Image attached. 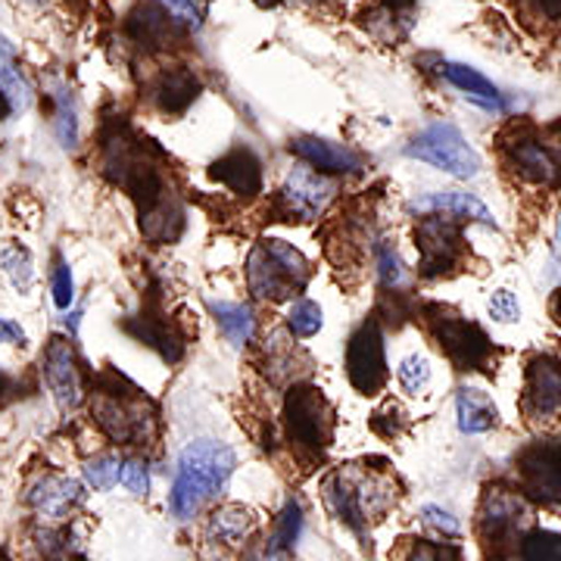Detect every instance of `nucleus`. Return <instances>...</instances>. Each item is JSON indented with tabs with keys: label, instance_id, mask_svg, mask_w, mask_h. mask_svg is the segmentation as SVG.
Returning a JSON list of instances; mask_svg holds the SVG:
<instances>
[{
	"label": "nucleus",
	"instance_id": "aec40b11",
	"mask_svg": "<svg viewBox=\"0 0 561 561\" xmlns=\"http://www.w3.org/2000/svg\"><path fill=\"white\" fill-rule=\"evenodd\" d=\"M209 175L241 197H256L262 191V162L250 147H234L209 165Z\"/></svg>",
	"mask_w": 561,
	"mask_h": 561
},
{
	"label": "nucleus",
	"instance_id": "423d86ee",
	"mask_svg": "<svg viewBox=\"0 0 561 561\" xmlns=\"http://www.w3.org/2000/svg\"><path fill=\"white\" fill-rule=\"evenodd\" d=\"M284 424H287V437L297 443L306 453H316L321 456L324 446L331 440V409L321 397L319 387L312 383H297L287 390V400H284Z\"/></svg>",
	"mask_w": 561,
	"mask_h": 561
},
{
	"label": "nucleus",
	"instance_id": "2f4dec72",
	"mask_svg": "<svg viewBox=\"0 0 561 561\" xmlns=\"http://www.w3.org/2000/svg\"><path fill=\"white\" fill-rule=\"evenodd\" d=\"M287 328L297 337H312L321 331V306L312 300H297L287 312Z\"/></svg>",
	"mask_w": 561,
	"mask_h": 561
},
{
	"label": "nucleus",
	"instance_id": "a18cd8bd",
	"mask_svg": "<svg viewBox=\"0 0 561 561\" xmlns=\"http://www.w3.org/2000/svg\"><path fill=\"white\" fill-rule=\"evenodd\" d=\"M542 13L552 16V20H561V0H540Z\"/></svg>",
	"mask_w": 561,
	"mask_h": 561
},
{
	"label": "nucleus",
	"instance_id": "58836bf2",
	"mask_svg": "<svg viewBox=\"0 0 561 561\" xmlns=\"http://www.w3.org/2000/svg\"><path fill=\"white\" fill-rule=\"evenodd\" d=\"M76 300V284H72V272H69V265L66 262H57V268H54V302H57V309H69Z\"/></svg>",
	"mask_w": 561,
	"mask_h": 561
},
{
	"label": "nucleus",
	"instance_id": "39448f33",
	"mask_svg": "<svg viewBox=\"0 0 561 561\" xmlns=\"http://www.w3.org/2000/svg\"><path fill=\"white\" fill-rule=\"evenodd\" d=\"M405 153L412 160L427 162L440 172H449L456 179H474L481 172V157L478 150L465 140L456 125L449 122H437L431 128H424L419 138L405 147Z\"/></svg>",
	"mask_w": 561,
	"mask_h": 561
},
{
	"label": "nucleus",
	"instance_id": "412c9836",
	"mask_svg": "<svg viewBox=\"0 0 561 561\" xmlns=\"http://www.w3.org/2000/svg\"><path fill=\"white\" fill-rule=\"evenodd\" d=\"M412 213H443V216H456L461 221H481V225H496L493 213L483 206L474 194H461V191H440V194H427V197H419V201L409 206Z\"/></svg>",
	"mask_w": 561,
	"mask_h": 561
},
{
	"label": "nucleus",
	"instance_id": "f257e3e1",
	"mask_svg": "<svg viewBox=\"0 0 561 561\" xmlns=\"http://www.w3.org/2000/svg\"><path fill=\"white\" fill-rule=\"evenodd\" d=\"M103 175L128 191V197L135 201L140 231L147 241H179L184 213L172 191V181L160 165V153L122 122L103 135Z\"/></svg>",
	"mask_w": 561,
	"mask_h": 561
},
{
	"label": "nucleus",
	"instance_id": "c85d7f7f",
	"mask_svg": "<svg viewBox=\"0 0 561 561\" xmlns=\"http://www.w3.org/2000/svg\"><path fill=\"white\" fill-rule=\"evenodd\" d=\"M518 556H522V561H561V534L540 530V527L524 534Z\"/></svg>",
	"mask_w": 561,
	"mask_h": 561
},
{
	"label": "nucleus",
	"instance_id": "393cba45",
	"mask_svg": "<svg viewBox=\"0 0 561 561\" xmlns=\"http://www.w3.org/2000/svg\"><path fill=\"white\" fill-rule=\"evenodd\" d=\"M500 421V412L493 400L478 387H461L459 390V427L465 434H483Z\"/></svg>",
	"mask_w": 561,
	"mask_h": 561
},
{
	"label": "nucleus",
	"instance_id": "20e7f679",
	"mask_svg": "<svg viewBox=\"0 0 561 561\" xmlns=\"http://www.w3.org/2000/svg\"><path fill=\"white\" fill-rule=\"evenodd\" d=\"M309 260L287 241H260L247 260V284L260 300H287L309 284Z\"/></svg>",
	"mask_w": 561,
	"mask_h": 561
},
{
	"label": "nucleus",
	"instance_id": "0eeeda50",
	"mask_svg": "<svg viewBox=\"0 0 561 561\" xmlns=\"http://www.w3.org/2000/svg\"><path fill=\"white\" fill-rule=\"evenodd\" d=\"M461 219L427 213L415 228L419 241V272L424 278H440L449 275L461 260Z\"/></svg>",
	"mask_w": 561,
	"mask_h": 561
},
{
	"label": "nucleus",
	"instance_id": "a19ab883",
	"mask_svg": "<svg viewBox=\"0 0 561 561\" xmlns=\"http://www.w3.org/2000/svg\"><path fill=\"white\" fill-rule=\"evenodd\" d=\"M378 268H381L383 287H397L402 280V262L397 256V250L390 243L378 247Z\"/></svg>",
	"mask_w": 561,
	"mask_h": 561
},
{
	"label": "nucleus",
	"instance_id": "72a5a7b5",
	"mask_svg": "<svg viewBox=\"0 0 561 561\" xmlns=\"http://www.w3.org/2000/svg\"><path fill=\"white\" fill-rule=\"evenodd\" d=\"M162 10L181 25H191V28H201L206 20V10H209V0H157Z\"/></svg>",
	"mask_w": 561,
	"mask_h": 561
},
{
	"label": "nucleus",
	"instance_id": "ea45409f",
	"mask_svg": "<svg viewBox=\"0 0 561 561\" xmlns=\"http://www.w3.org/2000/svg\"><path fill=\"white\" fill-rule=\"evenodd\" d=\"M119 481L135 493V496H144L147 493V486H150V478H147V465L140 459H125L122 461V471H119Z\"/></svg>",
	"mask_w": 561,
	"mask_h": 561
},
{
	"label": "nucleus",
	"instance_id": "b1692460",
	"mask_svg": "<svg viewBox=\"0 0 561 561\" xmlns=\"http://www.w3.org/2000/svg\"><path fill=\"white\" fill-rule=\"evenodd\" d=\"M0 94H7L13 113H25L32 106V84L20 69L16 47L10 44V38L3 32H0Z\"/></svg>",
	"mask_w": 561,
	"mask_h": 561
},
{
	"label": "nucleus",
	"instance_id": "4c0bfd02",
	"mask_svg": "<svg viewBox=\"0 0 561 561\" xmlns=\"http://www.w3.org/2000/svg\"><path fill=\"white\" fill-rule=\"evenodd\" d=\"M302 527V518H300V508L297 505H287L284 508V515H280L278 527H275V534H272V542H278V546H294L297 540V534H300Z\"/></svg>",
	"mask_w": 561,
	"mask_h": 561
},
{
	"label": "nucleus",
	"instance_id": "7c9ffc66",
	"mask_svg": "<svg viewBox=\"0 0 561 561\" xmlns=\"http://www.w3.org/2000/svg\"><path fill=\"white\" fill-rule=\"evenodd\" d=\"M38 549L41 556L47 561H81V549L72 540V534L69 530H62V527H54V530H41L38 534Z\"/></svg>",
	"mask_w": 561,
	"mask_h": 561
},
{
	"label": "nucleus",
	"instance_id": "f3484780",
	"mask_svg": "<svg viewBox=\"0 0 561 561\" xmlns=\"http://www.w3.org/2000/svg\"><path fill=\"white\" fill-rule=\"evenodd\" d=\"M290 153H297L306 165H312L321 175H356L362 172V157L337 140L316 138V135H300L290 138Z\"/></svg>",
	"mask_w": 561,
	"mask_h": 561
},
{
	"label": "nucleus",
	"instance_id": "c756f323",
	"mask_svg": "<svg viewBox=\"0 0 561 561\" xmlns=\"http://www.w3.org/2000/svg\"><path fill=\"white\" fill-rule=\"evenodd\" d=\"M3 272H7V278H10V284L20 294L32 290V284H35V262H32V253L25 247L13 243V247L3 250Z\"/></svg>",
	"mask_w": 561,
	"mask_h": 561
},
{
	"label": "nucleus",
	"instance_id": "f704fd0d",
	"mask_svg": "<svg viewBox=\"0 0 561 561\" xmlns=\"http://www.w3.org/2000/svg\"><path fill=\"white\" fill-rule=\"evenodd\" d=\"M119 471H122V461L116 456H101V459L88 461V468H84V481L91 483L94 490H110V486H116L119 483Z\"/></svg>",
	"mask_w": 561,
	"mask_h": 561
},
{
	"label": "nucleus",
	"instance_id": "9b49d317",
	"mask_svg": "<svg viewBox=\"0 0 561 561\" xmlns=\"http://www.w3.org/2000/svg\"><path fill=\"white\" fill-rule=\"evenodd\" d=\"M522 493L546 505H561V443L540 440L518 456Z\"/></svg>",
	"mask_w": 561,
	"mask_h": 561
},
{
	"label": "nucleus",
	"instance_id": "6e6552de",
	"mask_svg": "<svg viewBox=\"0 0 561 561\" xmlns=\"http://www.w3.org/2000/svg\"><path fill=\"white\" fill-rule=\"evenodd\" d=\"M334 194H337V187L321 172H316L312 165L302 162L280 184L278 213L287 221H312L328 209Z\"/></svg>",
	"mask_w": 561,
	"mask_h": 561
},
{
	"label": "nucleus",
	"instance_id": "603ef678",
	"mask_svg": "<svg viewBox=\"0 0 561 561\" xmlns=\"http://www.w3.org/2000/svg\"><path fill=\"white\" fill-rule=\"evenodd\" d=\"M32 3H38V0H32Z\"/></svg>",
	"mask_w": 561,
	"mask_h": 561
},
{
	"label": "nucleus",
	"instance_id": "49530a36",
	"mask_svg": "<svg viewBox=\"0 0 561 561\" xmlns=\"http://www.w3.org/2000/svg\"><path fill=\"white\" fill-rule=\"evenodd\" d=\"M415 3H419V0H387V7H390L393 13H409Z\"/></svg>",
	"mask_w": 561,
	"mask_h": 561
},
{
	"label": "nucleus",
	"instance_id": "dca6fc26",
	"mask_svg": "<svg viewBox=\"0 0 561 561\" xmlns=\"http://www.w3.org/2000/svg\"><path fill=\"white\" fill-rule=\"evenodd\" d=\"M125 331L131 337H138L140 343L153 346L165 362H179L184 356V337L179 334V328L165 319V312H162L157 297H150V300L144 302L138 319L125 321Z\"/></svg>",
	"mask_w": 561,
	"mask_h": 561
},
{
	"label": "nucleus",
	"instance_id": "a211bd4d",
	"mask_svg": "<svg viewBox=\"0 0 561 561\" xmlns=\"http://www.w3.org/2000/svg\"><path fill=\"white\" fill-rule=\"evenodd\" d=\"M527 518H530L527 502H524V496H518V493L496 486V490H490V493L483 496L481 530L486 542H502L508 540V537H515Z\"/></svg>",
	"mask_w": 561,
	"mask_h": 561
},
{
	"label": "nucleus",
	"instance_id": "7ed1b4c3",
	"mask_svg": "<svg viewBox=\"0 0 561 561\" xmlns=\"http://www.w3.org/2000/svg\"><path fill=\"white\" fill-rule=\"evenodd\" d=\"M234 474V453L219 443H191L179 459V474L172 486V512L179 518H194L203 505L216 500L228 478Z\"/></svg>",
	"mask_w": 561,
	"mask_h": 561
},
{
	"label": "nucleus",
	"instance_id": "5701e85b",
	"mask_svg": "<svg viewBox=\"0 0 561 561\" xmlns=\"http://www.w3.org/2000/svg\"><path fill=\"white\" fill-rule=\"evenodd\" d=\"M197 94H201V81L197 76L191 72V69H169V72H162L160 81H157V91H153V98H157V106H160L162 113H184L191 103L197 101Z\"/></svg>",
	"mask_w": 561,
	"mask_h": 561
},
{
	"label": "nucleus",
	"instance_id": "4be33fe9",
	"mask_svg": "<svg viewBox=\"0 0 561 561\" xmlns=\"http://www.w3.org/2000/svg\"><path fill=\"white\" fill-rule=\"evenodd\" d=\"M440 76L449 81V84H456L468 101H474L478 106H483V110H505L500 88L486 79V76H481L478 69L461 66V62H443Z\"/></svg>",
	"mask_w": 561,
	"mask_h": 561
},
{
	"label": "nucleus",
	"instance_id": "c9c22d12",
	"mask_svg": "<svg viewBox=\"0 0 561 561\" xmlns=\"http://www.w3.org/2000/svg\"><path fill=\"white\" fill-rule=\"evenodd\" d=\"M405 561H461V549L453 542H427L419 540L412 546Z\"/></svg>",
	"mask_w": 561,
	"mask_h": 561
},
{
	"label": "nucleus",
	"instance_id": "c03bdc74",
	"mask_svg": "<svg viewBox=\"0 0 561 561\" xmlns=\"http://www.w3.org/2000/svg\"><path fill=\"white\" fill-rule=\"evenodd\" d=\"M25 343V334H22L20 324H13V321L0 319V343Z\"/></svg>",
	"mask_w": 561,
	"mask_h": 561
},
{
	"label": "nucleus",
	"instance_id": "9d476101",
	"mask_svg": "<svg viewBox=\"0 0 561 561\" xmlns=\"http://www.w3.org/2000/svg\"><path fill=\"white\" fill-rule=\"evenodd\" d=\"M431 331H434L437 343L446 350V356L456 362L459 368H478V371H481V368L490 365L493 346H490V337L483 334L478 324L434 309Z\"/></svg>",
	"mask_w": 561,
	"mask_h": 561
},
{
	"label": "nucleus",
	"instance_id": "6ab92c4d",
	"mask_svg": "<svg viewBox=\"0 0 561 561\" xmlns=\"http://www.w3.org/2000/svg\"><path fill=\"white\" fill-rule=\"evenodd\" d=\"M81 483L60 474H47L28 490V505L35 508L41 522H62L76 505H81Z\"/></svg>",
	"mask_w": 561,
	"mask_h": 561
},
{
	"label": "nucleus",
	"instance_id": "8fccbe9b",
	"mask_svg": "<svg viewBox=\"0 0 561 561\" xmlns=\"http://www.w3.org/2000/svg\"><path fill=\"white\" fill-rule=\"evenodd\" d=\"M260 7H275V3H280V0H256Z\"/></svg>",
	"mask_w": 561,
	"mask_h": 561
},
{
	"label": "nucleus",
	"instance_id": "473e14b6",
	"mask_svg": "<svg viewBox=\"0 0 561 561\" xmlns=\"http://www.w3.org/2000/svg\"><path fill=\"white\" fill-rule=\"evenodd\" d=\"M400 383L402 390H409V393H421L427 381H431V362L427 356H421V353H412V356H405L400 362Z\"/></svg>",
	"mask_w": 561,
	"mask_h": 561
},
{
	"label": "nucleus",
	"instance_id": "bb28decb",
	"mask_svg": "<svg viewBox=\"0 0 561 561\" xmlns=\"http://www.w3.org/2000/svg\"><path fill=\"white\" fill-rule=\"evenodd\" d=\"M253 524L256 522H253V512L250 508H243V505H225V508H219L213 515V522H209V537L234 546V542H241L253 530Z\"/></svg>",
	"mask_w": 561,
	"mask_h": 561
},
{
	"label": "nucleus",
	"instance_id": "f03ea898",
	"mask_svg": "<svg viewBox=\"0 0 561 561\" xmlns=\"http://www.w3.org/2000/svg\"><path fill=\"white\" fill-rule=\"evenodd\" d=\"M91 415L101 431L116 443L144 446L157 437V405L125 378L106 375L94 387Z\"/></svg>",
	"mask_w": 561,
	"mask_h": 561
},
{
	"label": "nucleus",
	"instance_id": "de8ad7c7",
	"mask_svg": "<svg viewBox=\"0 0 561 561\" xmlns=\"http://www.w3.org/2000/svg\"><path fill=\"white\" fill-rule=\"evenodd\" d=\"M10 113H13V106L7 101V94H0V119H7Z\"/></svg>",
	"mask_w": 561,
	"mask_h": 561
},
{
	"label": "nucleus",
	"instance_id": "1a4fd4ad",
	"mask_svg": "<svg viewBox=\"0 0 561 561\" xmlns=\"http://www.w3.org/2000/svg\"><path fill=\"white\" fill-rule=\"evenodd\" d=\"M346 378L350 383L371 397L387 383V356H383L381 324L371 319L356 328V334L346 343Z\"/></svg>",
	"mask_w": 561,
	"mask_h": 561
},
{
	"label": "nucleus",
	"instance_id": "f8f14e48",
	"mask_svg": "<svg viewBox=\"0 0 561 561\" xmlns=\"http://www.w3.org/2000/svg\"><path fill=\"white\" fill-rule=\"evenodd\" d=\"M505 153L518 175L534 184H559L561 181V157L549 140L537 135L534 128H515V135L505 140Z\"/></svg>",
	"mask_w": 561,
	"mask_h": 561
},
{
	"label": "nucleus",
	"instance_id": "3c124183",
	"mask_svg": "<svg viewBox=\"0 0 561 561\" xmlns=\"http://www.w3.org/2000/svg\"><path fill=\"white\" fill-rule=\"evenodd\" d=\"M556 316H559L561 321V290H559V297H556Z\"/></svg>",
	"mask_w": 561,
	"mask_h": 561
},
{
	"label": "nucleus",
	"instance_id": "2eb2a0df",
	"mask_svg": "<svg viewBox=\"0 0 561 561\" xmlns=\"http://www.w3.org/2000/svg\"><path fill=\"white\" fill-rule=\"evenodd\" d=\"M524 409L540 421L561 419V362L537 356L527 365Z\"/></svg>",
	"mask_w": 561,
	"mask_h": 561
},
{
	"label": "nucleus",
	"instance_id": "cd10ccee",
	"mask_svg": "<svg viewBox=\"0 0 561 561\" xmlns=\"http://www.w3.org/2000/svg\"><path fill=\"white\" fill-rule=\"evenodd\" d=\"M54 131L66 150H76L79 147V119H76V103L69 98V91L60 88L54 94Z\"/></svg>",
	"mask_w": 561,
	"mask_h": 561
},
{
	"label": "nucleus",
	"instance_id": "ddd939ff",
	"mask_svg": "<svg viewBox=\"0 0 561 561\" xmlns=\"http://www.w3.org/2000/svg\"><path fill=\"white\" fill-rule=\"evenodd\" d=\"M378 483L368 481L365 474H356V471H334L328 481H324V500L331 505V512L341 518L343 524H350L353 530H359L368 522V515L375 512L371 505V490Z\"/></svg>",
	"mask_w": 561,
	"mask_h": 561
},
{
	"label": "nucleus",
	"instance_id": "79ce46f5",
	"mask_svg": "<svg viewBox=\"0 0 561 561\" xmlns=\"http://www.w3.org/2000/svg\"><path fill=\"white\" fill-rule=\"evenodd\" d=\"M424 522L431 524V527H437V530H443V534H449V537H459V522L449 515V512H443V508H437V505H427L424 512Z\"/></svg>",
	"mask_w": 561,
	"mask_h": 561
},
{
	"label": "nucleus",
	"instance_id": "a878e982",
	"mask_svg": "<svg viewBox=\"0 0 561 561\" xmlns=\"http://www.w3.org/2000/svg\"><path fill=\"white\" fill-rule=\"evenodd\" d=\"M213 316L219 321V328L225 331V337L234 343V346H247L250 337H253V328H256V319H253V309L243 306V302H209Z\"/></svg>",
	"mask_w": 561,
	"mask_h": 561
},
{
	"label": "nucleus",
	"instance_id": "09e8293b",
	"mask_svg": "<svg viewBox=\"0 0 561 561\" xmlns=\"http://www.w3.org/2000/svg\"><path fill=\"white\" fill-rule=\"evenodd\" d=\"M556 260H561V221H559V231H556Z\"/></svg>",
	"mask_w": 561,
	"mask_h": 561
},
{
	"label": "nucleus",
	"instance_id": "4468645a",
	"mask_svg": "<svg viewBox=\"0 0 561 561\" xmlns=\"http://www.w3.org/2000/svg\"><path fill=\"white\" fill-rule=\"evenodd\" d=\"M44 381L50 387L54 400L60 405L62 412H72L79 409L81 397H84V387H81V368L76 362V353L69 341L62 337H50L47 350H44Z\"/></svg>",
	"mask_w": 561,
	"mask_h": 561
},
{
	"label": "nucleus",
	"instance_id": "37998d69",
	"mask_svg": "<svg viewBox=\"0 0 561 561\" xmlns=\"http://www.w3.org/2000/svg\"><path fill=\"white\" fill-rule=\"evenodd\" d=\"M247 561H297V559H294V552H290L287 546H278V542L265 540L262 546H256V549L247 556Z\"/></svg>",
	"mask_w": 561,
	"mask_h": 561
},
{
	"label": "nucleus",
	"instance_id": "e433bc0d",
	"mask_svg": "<svg viewBox=\"0 0 561 561\" xmlns=\"http://www.w3.org/2000/svg\"><path fill=\"white\" fill-rule=\"evenodd\" d=\"M490 319L500 321V324H512V321L522 319V306H518V297L512 290H496L490 297Z\"/></svg>",
	"mask_w": 561,
	"mask_h": 561
}]
</instances>
